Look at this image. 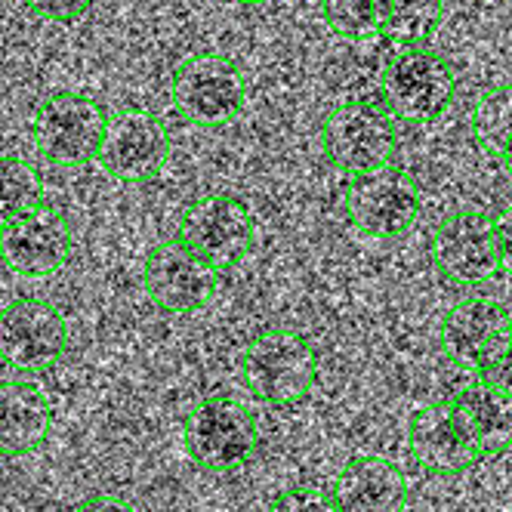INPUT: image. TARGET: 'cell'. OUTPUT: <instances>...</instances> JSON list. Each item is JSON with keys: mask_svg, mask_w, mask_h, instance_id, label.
<instances>
[{"mask_svg": "<svg viewBox=\"0 0 512 512\" xmlns=\"http://www.w3.org/2000/svg\"><path fill=\"white\" fill-rule=\"evenodd\" d=\"M241 377L263 405H297L318 383V352L297 331H263L241 355Z\"/></svg>", "mask_w": 512, "mask_h": 512, "instance_id": "cell-1", "label": "cell"}, {"mask_svg": "<svg viewBox=\"0 0 512 512\" xmlns=\"http://www.w3.org/2000/svg\"><path fill=\"white\" fill-rule=\"evenodd\" d=\"M189 460L204 472H235L247 466L260 445L253 414L232 395H207L182 426Z\"/></svg>", "mask_w": 512, "mask_h": 512, "instance_id": "cell-2", "label": "cell"}, {"mask_svg": "<svg viewBox=\"0 0 512 512\" xmlns=\"http://www.w3.org/2000/svg\"><path fill=\"white\" fill-rule=\"evenodd\" d=\"M170 99L182 121L195 127H223L244 112L247 81L229 56L195 53L173 68Z\"/></svg>", "mask_w": 512, "mask_h": 512, "instance_id": "cell-3", "label": "cell"}, {"mask_svg": "<svg viewBox=\"0 0 512 512\" xmlns=\"http://www.w3.org/2000/svg\"><path fill=\"white\" fill-rule=\"evenodd\" d=\"M321 149L337 170L349 176L368 173L392 164L398 149V124L386 105L352 99L324 118Z\"/></svg>", "mask_w": 512, "mask_h": 512, "instance_id": "cell-4", "label": "cell"}, {"mask_svg": "<svg viewBox=\"0 0 512 512\" xmlns=\"http://www.w3.org/2000/svg\"><path fill=\"white\" fill-rule=\"evenodd\" d=\"M105 108L78 90L50 93L34 112V142L41 158L56 167H84L96 161L105 136Z\"/></svg>", "mask_w": 512, "mask_h": 512, "instance_id": "cell-5", "label": "cell"}, {"mask_svg": "<svg viewBox=\"0 0 512 512\" xmlns=\"http://www.w3.org/2000/svg\"><path fill=\"white\" fill-rule=\"evenodd\" d=\"M71 349L68 318L41 297H16L0 309V361L19 374H41Z\"/></svg>", "mask_w": 512, "mask_h": 512, "instance_id": "cell-6", "label": "cell"}, {"mask_svg": "<svg viewBox=\"0 0 512 512\" xmlns=\"http://www.w3.org/2000/svg\"><path fill=\"white\" fill-rule=\"evenodd\" d=\"M346 216L368 238L395 241L405 235L420 216V186L401 167H377L355 173L346 186Z\"/></svg>", "mask_w": 512, "mask_h": 512, "instance_id": "cell-7", "label": "cell"}, {"mask_svg": "<svg viewBox=\"0 0 512 512\" xmlns=\"http://www.w3.org/2000/svg\"><path fill=\"white\" fill-rule=\"evenodd\" d=\"M454 99V71L429 47H405L383 71V105L395 121L429 124L448 112Z\"/></svg>", "mask_w": 512, "mask_h": 512, "instance_id": "cell-8", "label": "cell"}, {"mask_svg": "<svg viewBox=\"0 0 512 512\" xmlns=\"http://www.w3.org/2000/svg\"><path fill=\"white\" fill-rule=\"evenodd\" d=\"M142 287L161 312L195 315L207 309L219 290V269L179 238L161 241L142 263Z\"/></svg>", "mask_w": 512, "mask_h": 512, "instance_id": "cell-9", "label": "cell"}, {"mask_svg": "<svg viewBox=\"0 0 512 512\" xmlns=\"http://www.w3.org/2000/svg\"><path fill=\"white\" fill-rule=\"evenodd\" d=\"M179 241L204 256L213 269H235L250 256L256 241L253 213L235 195H204L182 213Z\"/></svg>", "mask_w": 512, "mask_h": 512, "instance_id": "cell-10", "label": "cell"}, {"mask_svg": "<svg viewBox=\"0 0 512 512\" xmlns=\"http://www.w3.org/2000/svg\"><path fill=\"white\" fill-rule=\"evenodd\" d=\"M170 152L167 124L152 112L130 108L108 118L96 161L118 182H149L167 167Z\"/></svg>", "mask_w": 512, "mask_h": 512, "instance_id": "cell-11", "label": "cell"}, {"mask_svg": "<svg viewBox=\"0 0 512 512\" xmlns=\"http://www.w3.org/2000/svg\"><path fill=\"white\" fill-rule=\"evenodd\" d=\"M75 229L56 207H38L0 229V263L22 278H47L68 266Z\"/></svg>", "mask_w": 512, "mask_h": 512, "instance_id": "cell-12", "label": "cell"}, {"mask_svg": "<svg viewBox=\"0 0 512 512\" xmlns=\"http://www.w3.org/2000/svg\"><path fill=\"white\" fill-rule=\"evenodd\" d=\"M432 260L451 284L482 287L500 272L494 219L475 210L451 213L432 235Z\"/></svg>", "mask_w": 512, "mask_h": 512, "instance_id": "cell-13", "label": "cell"}, {"mask_svg": "<svg viewBox=\"0 0 512 512\" xmlns=\"http://www.w3.org/2000/svg\"><path fill=\"white\" fill-rule=\"evenodd\" d=\"M408 448L423 469L438 475L466 472L485 457L457 401H438L414 411L408 423Z\"/></svg>", "mask_w": 512, "mask_h": 512, "instance_id": "cell-14", "label": "cell"}, {"mask_svg": "<svg viewBox=\"0 0 512 512\" xmlns=\"http://www.w3.org/2000/svg\"><path fill=\"white\" fill-rule=\"evenodd\" d=\"M509 327L512 318L503 303L472 294L445 312L442 327H438V340H442V352L454 364L466 371H482V364L509 334Z\"/></svg>", "mask_w": 512, "mask_h": 512, "instance_id": "cell-15", "label": "cell"}, {"mask_svg": "<svg viewBox=\"0 0 512 512\" xmlns=\"http://www.w3.org/2000/svg\"><path fill=\"white\" fill-rule=\"evenodd\" d=\"M408 494L405 472L377 454L352 457L334 482V503L340 512H405Z\"/></svg>", "mask_w": 512, "mask_h": 512, "instance_id": "cell-16", "label": "cell"}, {"mask_svg": "<svg viewBox=\"0 0 512 512\" xmlns=\"http://www.w3.org/2000/svg\"><path fill=\"white\" fill-rule=\"evenodd\" d=\"M53 432V405L38 383H0V451L34 454Z\"/></svg>", "mask_w": 512, "mask_h": 512, "instance_id": "cell-17", "label": "cell"}, {"mask_svg": "<svg viewBox=\"0 0 512 512\" xmlns=\"http://www.w3.org/2000/svg\"><path fill=\"white\" fill-rule=\"evenodd\" d=\"M454 401L485 454H500L512 445V395L479 380L466 386Z\"/></svg>", "mask_w": 512, "mask_h": 512, "instance_id": "cell-18", "label": "cell"}, {"mask_svg": "<svg viewBox=\"0 0 512 512\" xmlns=\"http://www.w3.org/2000/svg\"><path fill=\"white\" fill-rule=\"evenodd\" d=\"M445 19V0H386L383 34L401 47H426Z\"/></svg>", "mask_w": 512, "mask_h": 512, "instance_id": "cell-19", "label": "cell"}, {"mask_svg": "<svg viewBox=\"0 0 512 512\" xmlns=\"http://www.w3.org/2000/svg\"><path fill=\"white\" fill-rule=\"evenodd\" d=\"M44 207V176L25 158H0V229Z\"/></svg>", "mask_w": 512, "mask_h": 512, "instance_id": "cell-20", "label": "cell"}, {"mask_svg": "<svg viewBox=\"0 0 512 512\" xmlns=\"http://www.w3.org/2000/svg\"><path fill=\"white\" fill-rule=\"evenodd\" d=\"M469 127L485 152L497 158L512 155V87H494L475 102Z\"/></svg>", "mask_w": 512, "mask_h": 512, "instance_id": "cell-21", "label": "cell"}, {"mask_svg": "<svg viewBox=\"0 0 512 512\" xmlns=\"http://www.w3.org/2000/svg\"><path fill=\"white\" fill-rule=\"evenodd\" d=\"M386 0H321V16L343 41H371L383 34Z\"/></svg>", "mask_w": 512, "mask_h": 512, "instance_id": "cell-22", "label": "cell"}, {"mask_svg": "<svg viewBox=\"0 0 512 512\" xmlns=\"http://www.w3.org/2000/svg\"><path fill=\"white\" fill-rule=\"evenodd\" d=\"M266 512H340V509L331 494L297 485V488H287V491L275 494Z\"/></svg>", "mask_w": 512, "mask_h": 512, "instance_id": "cell-23", "label": "cell"}, {"mask_svg": "<svg viewBox=\"0 0 512 512\" xmlns=\"http://www.w3.org/2000/svg\"><path fill=\"white\" fill-rule=\"evenodd\" d=\"M482 380L497 386L500 392L512 395V327L509 334L497 343V349L488 355V361L482 364Z\"/></svg>", "mask_w": 512, "mask_h": 512, "instance_id": "cell-24", "label": "cell"}, {"mask_svg": "<svg viewBox=\"0 0 512 512\" xmlns=\"http://www.w3.org/2000/svg\"><path fill=\"white\" fill-rule=\"evenodd\" d=\"M25 7L47 22L68 25V22H78L93 7V0H25Z\"/></svg>", "mask_w": 512, "mask_h": 512, "instance_id": "cell-25", "label": "cell"}, {"mask_svg": "<svg viewBox=\"0 0 512 512\" xmlns=\"http://www.w3.org/2000/svg\"><path fill=\"white\" fill-rule=\"evenodd\" d=\"M71 512H139V509L121 494L96 491V494H87L81 503H75V509H71Z\"/></svg>", "mask_w": 512, "mask_h": 512, "instance_id": "cell-26", "label": "cell"}, {"mask_svg": "<svg viewBox=\"0 0 512 512\" xmlns=\"http://www.w3.org/2000/svg\"><path fill=\"white\" fill-rule=\"evenodd\" d=\"M494 238H497V253H500V269L512 275V207H506L494 219Z\"/></svg>", "mask_w": 512, "mask_h": 512, "instance_id": "cell-27", "label": "cell"}, {"mask_svg": "<svg viewBox=\"0 0 512 512\" xmlns=\"http://www.w3.org/2000/svg\"><path fill=\"white\" fill-rule=\"evenodd\" d=\"M235 4H247V7H253V4H269V0H235Z\"/></svg>", "mask_w": 512, "mask_h": 512, "instance_id": "cell-28", "label": "cell"}, {"mask_svg": "<svg viewBox=\"0 0 512 512\" xmlns=\"http://www.w3.org/2000/svg\"><path fill=\"white\" fill-rule=\"evenodd\" d=\"M506 170H509V176H512V155H506Z\"/></svg>", "mask_w": 512, "mask_h": 512, "instance_id": "cell-29", "label": "cell"}]
</instances>
